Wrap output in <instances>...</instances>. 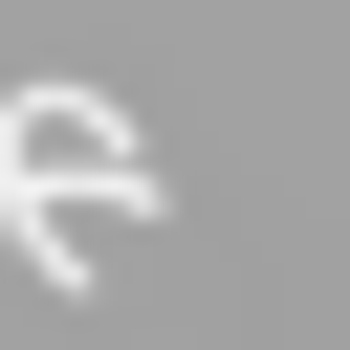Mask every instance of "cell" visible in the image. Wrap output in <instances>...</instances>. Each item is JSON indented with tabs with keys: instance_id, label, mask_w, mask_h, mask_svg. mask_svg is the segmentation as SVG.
Returning <instances> with one entry per match:
<instances>
[{
	"instance_id": "1",
	"label": "cell",
	"mask_w": 350,
	"mask_h": 350,
	"mask_svg": "<svg viewBox=\"0 0 350 350\" xmlns=\"http://www.w3.org/2000/svg\"><path fill=\"white\" fill-rule=\"evenodd\" d=\"M153 219L175 175H153V131L109 109V88H0V219Z\"/></svg>"
}]
</instances>
